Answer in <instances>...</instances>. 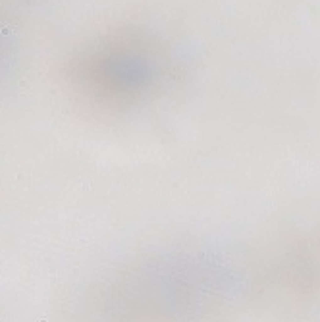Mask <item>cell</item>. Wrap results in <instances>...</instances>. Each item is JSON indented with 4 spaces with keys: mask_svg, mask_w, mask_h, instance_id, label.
Wrapping results in <instances>:
<instances>
[{
    "mask_svg": "<svg viewBox=\"0 0 320 322\" xmlns=\"http://www.w3.org/2000/svg\"><path fill=\"white\" fill-rule=\"evenodd\" d=\"M0 322H4V320H2V318H0Z\"/></svg>",
    "mask_w": 320,
    "mask_h": 322,
    "instance_id": "1",
    "label": "cell"
}]
</instances>
